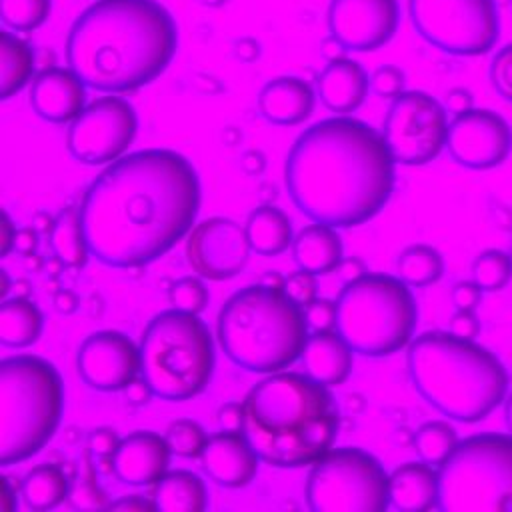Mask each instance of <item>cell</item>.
Returning a JSON list of instances; mask_svg holds the SVG:
<instances>
[{
	"label": "cell",
	"mask_w": 512,
	"mask_h": 512,
	"mask_svg": "<svg viewBox=\"0 0 512 512\" xmlns=\"http://www.w3.org/2000/svg\"><path fill=\"white\" fill-rule=\"evenodd\" d=\"M342 240L336 228L328 224H308L304 226L292 242V256L298 268L312 274H328L340 266L342 258Z\"/></svg>",
	"instance_id": "484cf974"
},
{
	"label": "cell",
	"mask_w": 512,
	"mask_h": 512,
	"mask_svg": "<svg viewBox=\"0 0 512 512\" xmlns=\"http://www.w3.org/2000/svg\"><path fill=\"white\" fill-rule=\"evenodd\" d=\"M446 150L468 170H492L504 164L512 150V128L494 110L470 108L448 124Z\"/></svg>",
	"instance_id": "9a60e30c"
},
{
	"label": "cell",
	"mask_w": 512,
	"mask_h": 512,
	"mask_svg": "<svg viewBox=\"0 0 512 512\" xmlns=\"http://www.w3.org/2000/svg\"><path fill=\"white\" fill-rule=\"evenodd\" d=\"M76 366L86 386L100 392L124 390L140 374V346L118 330H98L80 344Z\"/></svg>",
	"instance_id": "ac0fdd59"
},
{
	"label": "cell",
	"mask_w": 512,
	"mask_h": 512,
	"mask_svg": "<svg viewBox=\"0 0 512 512\" xmlns=\"http://www.w3.org/2000/svg\"><path fill=\"white\" fill-rule=\"evenodd\" d=\"M138 116L120 96H102L90 102L68 126L66 146L82 164H110L134 142Z\"/></svg>",
	"instance_id": "5bb4252c"
},
{
	"label": "cell",
	"mask_w": 512,
	"mask_h": 512,
	"mask_svg": "<svg viewBox=\"0 0 512 512\" xmlns=\"http://www.w3.org/2000/svg\"><path fill=\"white\" fill-rule=\"evenodd\" d=\"M28 102L46 122H72L86 108V84L72 68H46L32 80Z\"/></svg>",
	"instance_id": "44dd1931"
},
{
	"label": "cell",
	"mask_w": 512,
	"mask_h": 512,
	"mask_svg": "<svg viewBox=\"0 0 512 512\" xmlns=\"http://www.w3.org/2000/svg\"><path fill=\"white\" fill-rule=\"evenodd\" d=\"M396 272L408 286H432L444 276V258L430 244H410L398 254Z\"/></svg>",
	"instance_id": "d6a6232c"
},
{
	"label": "cell",
	"mask_w": 512,
	"mask_h": 512,
	"mask_svg": "<svg viewBox=\"0 0 512 512\" xmlns=\"http://www.w3.org/2000/svg\"><path fill=\"white\" fill-rule=\"evenodd\" d=\"M250 250L246 228L224 216L198 222L186 240L190 268L200 278L214 282L240 274L248 264Z\"/></svg>",
	"instance_id": "2e32d148"
},
{
	"label": "cell",
	"mask_w": 512,
	"mask_h": 512,
	"mask_svg": "<svg viewBox=\"0 0 512 512\" xmlns=\"http://www.w3.org/2000/svg\"><path fill=\"white\" fill-rule=\"evenodd\" d=\"M62 378L52 362L16 354L0 362V464L40 452L62 416Z\"/></svg>",
	"instance_id": "52a82bcc"
},
{
	"label": "cell",
	"mask_w": 512,
	"mask_h": 512,
	"mask_svg": "<svg viewBox=\"0 0 512 512\" xmlns=\"http://www.w3.org/2000/svg\"><path fill=\"white\" fill-rule=\"evenodd\" d=\"M242 410L244 436L258 458L276 468L314 464L332 448L340 428L328 386L300 372L260 380L244 396Z\"/></svg>",
	"instance_id": "277c9868"
},
{
	"label": "cell",
	"mask_w": 512,
	"mask_h": 512,
	"mask_svg": "<svg viewBox=\"0 0 512 512\" xmlns=\"http://www.w3.org/2000/svg\"><path fill=\"white\" fill-rule=\"evenodd\" d=\"M328 30L346 50L372 52L388 44L400 22L398 0H330Z\"/></svg>",
	"instance_id": "e0dca14e"
},
{
	"label": "cell",
	"mask_w": 512,
	"mask_h": 512,
	"mask_svg": "<svg viewBox=\"0 0 512 512\" xmlns=\"http://www.w3.org/2000/svg\"><path fill=\"white\" fill-rule=\"evenodd\" d=\"M258 454L244 432H224L208 436L200 454L204 474L224 488H244L258 472Z\"/></svg>",
	"instance_id": "ffe728a7"
},
{
	"label": "cell",
	"mask_w": 512,
	"mask_h": 512,
	"mask_svg": "<svg viewBox=\"0 0 512 512\" xmlns=\"http://www.w3.org/2000/svg\"><path fill=\"white\" fill-rule=\"evenodd\" d=\"M16 226L12 224V218L6 210H2V230H0V254L8 256L10 250H14V238H16Z\"/></svg>",
	"instance_id": "816d5d0a"
},
{
	"label": "cell",
	"mask_w": 512,
	"mask_h": 512,
	"mask_svg": "<svg viewBox=\"0 0 512 512\" xmlns=\"http://www.w3.org/2000/svg\"><path fill=\"white\" fill-rule=\"evenodd\" d=\"M408 376L414 390L442 416L474 424L508 396L510 376L500 358L476 340L450 330H428L408 344Z\"/></svg>",
	"instance_id": "5b68a950"
},
{
	"label": "cell",
	"mask_w": 512,
	"mask_h": 512,
	"mask_svg": "<svg viewBox=\"0 0 512 512\" xmlns=\"http://www.w3.org/2000/svg\"><path fill=\"white\" fill-rule=\"evenodd\" d=\"M68 478L62 468L54 464L34 466L22 480L20 494L32 510H52L60 506L68 496Z\"/></svg>",
	"instance_id": "1f68e13d"
},
{
	"label": "cell",
	"mask_w": 512,
	"mask_h": 512,
	"mask_svg": "<svg viewBox=\"0 0 512 512\" xmlns=\"http://www.w3.org/2000/svg\"><path fill=\"white\" fill-rule=\"evenodd\" d=\"M480 318L476 314V310H464V308H456V312L450 318V332L460 336V338H468V340H476L480 334Z\"/></svg>",
	"instance_id": "f6af8a7d"
},
{
	"label": "cell",
	"mask_w": 512,
	"mask_h": 512,
	"mask_svg": "<svg viewBox=\"0 0 512 512\" xmlns=\"http://www.w3.org/2000/svg\"><path fill=\"white\" fill-rule=\"evenodd\" d=\"M0 276H2V290H0V296H2V298H6V292L10 290V280H8L6 270H0Z\"/></svg>",
	"instance_id": "91938a15"
},
{
	"label": "cell",
	"mask_w": 512,
	"mask_h": 512,
	"mask_svg": "<svg viewBox=\"0 0 512 512\" xmlns=\"http://www.w3.org/2000/svg\"><path fill=\"white\" fill-rule=\"evenodd\" d=\"M172 450L164 436L152 430H134L124 436L112 456L114 476L130 486H154L170 464Z\"/></svg>",
	"instance_id": "d6986e66"
},
{
	"label": "cell",
	"mask_w": 512,
	"mask_h": 512,
	"mask_svg": "<svg viewBox=\"0 0 512 512\" xmlns=\"http://www.w3.org/2000/svg\"><path fill=\"white\" fill-rule=\"evenodd\" d=\"M38 246V230L32 226V228H20L16 232V238H14V250L22 256H28L36 250Z\"/></svg>",
	"instance_id": "f907efd6"
},
{
	"label": "cell",
	"mask_w": 512,
	"mask_h": 512,
	"mask_svg": "<svg viewBox=\"0 0 512 512\" xmlns=\"http://www.w3.org/2000/svg\"><path fill=\"white\" fill-rule=\"evenodd\" d=\"M508 254H510V260H512V242H510V250H508Z\"/></svg>",
	"instance_id": "6125c7cd"
},
{
	"label": "cell",
	"mask_w": 512,
	"mask_h": 512,
	"mask_svg": "<svg viewBox=\"0 0 512 512\" xmlns=\"http://www.w3.org/2000/svg\"><path fill=\"white\" fill-rule=\"evenodd\" d=\"M482 296H484V290L472 278L456 282L450 290L452 304L456 308H464V310H476L482 302Z\"/></svg>",
	"instance_id": "ee69618b"
},
{
	"label": "cell",
	"mask_w": 512,
	"mask_h": 512,
	"mask_svg": "<svg viewBox=\"0 0 512 512\" xmlns=\"http://www.w3.org/2000/svg\"><path fill=\"white\" fill-rule=\"evenodd\" d=\"M370 90V78L360 62L352 58L330 60L316 80L320 102L334 114L346 116L358 110Z\"/></svg>",
	"instance_id": "603a6c76"
},
{
	"label": "cell",
	"mask_w": 512,
	"mask_h": 512,
	"mask_svg": "<svg viewBox=\"0 0 512 512\" xmlns=\"http://www.w3.org/2000/svg\"><path fill=\"white\" fill-rule=\"evenodd\" d=\"M456 428L446 420H428L414 434V450L426 464L440 466L458 446Z\"/></svg>",
	"instance_id": "836d02e7"
},
{
	"label": "cell",
	"mask_w": 512,
	"mask_h": 512,
	"mask_svg": "<svg viewBox=\"0 0 512 512\" xmlns=\"http://www.w3.org/2000/svg\"><path fill=\"white\" fill-rule=\"evenodd\" d=\"M388 478L378 458L360 448L328 450L308 472L306 502L312 512H384Z\"/></svg>",
	"instance_id": "8fae6325"
},
{
	"label": "cell",
	"mask_w": 512,
	"mask_h": 512,
	"mask_svg": "<svg viewBox=\"0 0 512 512\" xmlns=\"http://www.w3.org/2000/svg\"><path fill=\"white\" fill-rule=\"evenodd\" d=\"M336 270H340V276H342L346 282H352V280H356V278H360V276L366 274V272H364V264H362L358 258H346V260H342Z\"/></svg>",
	"instance_id": "11a10c76"
},
{
	"label": "cell",
	"mask_w": 512,
	"mask_h": 512,
	"mask_svg": "<svg viewBox=\"0 0 512 512\" xmlns=\"http://www.w3.org/2000/svg\"><path fill=\"white\" fill-rule=\"evenodd\" d=\"M260 116L276 126H298L310 118L316 94L298 76H278L266 82L258 94Z\"/></svg>",
	"instance_id": "7402d4cb"
},
{
	"label": "cell",
	"mask_w": 512,
	"mask_h": 512,
	"mask_svg": "<svg viewBox=\"0 0 512 512\" xmlns=\"http://www.w3.org/2000/svg\"><path fill=\"white\" fill-rule=\"evenodd\" d=\"M416 32L452 56H482L500 36L494 0H408Z\"/></svg>",
	"instance_id": "7c38bea8"
},
{
	"label": "cell",
	"mask_w": 512,
	"mask_h": 512,
	"mask_svg": "<svg viewBox=\"0 0 512 512\" xmlns=\"http://www.w3.org/2000/svg\"><path fill=\"white\" fill-rule=\"evenodd\" d=\"M178 48V26L158 0H96L72 22L68 66L92 90L122 94L156 80Z\"/></svg>",
	"instance_id": "3957f363"
},
{
	"label": "cell",
	"mask_w": 512,
	"mask_h": 512,
	"mask_svg": "<svg viewBox=\"0 0 512 512\" xmlns=\"http://www.w3.org/2000/svg\"><path fill=\"white\" fill-rule=\"evenodd\" d=\"M336 314H338L336 302L328 298H314L310 304L304 306L308 328H312L314 332L336 328Z\"/></svg>",
	"instance_id": "b9f144b4"
},
{
	"label": "cell",
	"mask_w": 512,
	"mask_h": 512,
	"mask_svg": "<svg viewBox=\"0 0 512 512\" xmlns=\"http://www.w3.org/2000/svg\"><path fill=\"white\" fill-rule=\"evenodd\" d=\"M322 52H324V56H326L328 62H330V60L342 58L344 52H346V48H344L334 36H330V38H326V40L322 42Z\"/></svg>",
	"instance_id": "9f6ffc18"
},
{
	"label": "cell",
	"mask_w": 512,
	"mask_h": 512,
	"mask_svg": "<svg viewBox=\"0 0 512 512\" xmlns=\"http://www.w3.org/2000/svg\"><path fill=\"white\" fill-rule=\"evenodd\" d=\"M336 308V332L362 356H390L412 342L418 308L408 284L396 276L364 274L346 282Z\"/></svg>",
	"instance_id": "9c48e42d"
},
{
	"label": "cell",
	"mask_w": 512,
	"mask_h": 512,
	"mask_svg": "<svg viewBox=\"0 0 512 512\" xmlns=\"http://www.w3.org/2000/svg\"><path fill=\"white\" fill-rule=\"evenodd\" d=\"M390 504L400 512L438 508V470L426 462H404L388 478Z\"/></svg>",
	"instance_id": "d4e9b609"
},
{
	"label": "cell",
	"mask_w": 512,
	"mask_h": 512,
	"mask_svg": "<svg viewBox=\"0 0 512 512\" xmlns=\"http://www.w3.org/2000/svg\"><path fill=\"white\" fill-rule=\"evenodd\" d=\"M40 308L26 296L4 298L0 304V342L8 348H26L42 334Z\"/></svg>",
	"instance_id": "f1b7e54d"
},
{
	"label": "cell",
	"mask_w": 512,
	"mask_h": 512,
	"mask_svg": "<svg viewBox=\"0 0 512 512\" xmlns=\"http://www.w3.org/2000/svg\"><path fill=\"white\" fill-rule=\"evenodd\" d=\"M168 298L172 308L190 314H200L208 304V290L200 278L184 276L170 286Z\"/></svg>",
	"instance_id": "74e56055"
},
{
	"label": "cell",
	"mask_w": 512,
	"mask_h": 512,
	"mask_svg": "<svg viewBox=\"0 0 512 512\" xmlns=\"http://www.w3.org/2000/svg\"><path fill=\"white\" fill-rule=\"evenodd\" d=\"M164 438L172 450V454L182 456V458H200L208 436L204 428L190 420V418H178L168 424Z\"/></svg>",
	"instance_id": "8d00e7d4"
},
{
	"label": "cell",
	"mask_w": 512,
	"mask_h": 512,
	"mask_svg": "<svg viewBox=\"0 0 512 512\" xmlns=\"http://www.w3.org/2000/svg\"><path fill=\"white\" fill-rule=\"evenodd\" d=\"M124 398L132 404V406H144L150 402V398L154 396V390L150 388V384L144 378H134L124 390Z\"/></svg>",
	"instance_id": "c3c4849f"
},
{
	"label": "cell",
	"mask_w": 512,
	"mask_h": 512,
	"mask_svg": "<svg viewBox=\"0 0 512 512\" xmlns=\"http://www.w3.org/2000/svg\"><path fill=\"white\" fill-rule=\"evenodd\" d=\"M244 228L252 252L260 256H278L294 242L290 218L272 204L256 206L248 214Z\"/></svg>",
	"instance_id": "4316f807"
},
{
	"label": "cell",
	"mask_w": 512,
	"mask_h": 512,
	"mask_svg": "<svg viewBox=\"0 0 512 512\" xmlns=\"http://www.w3.org/2000/svg\"><path fill=\"white\" fill-rule=\"evenodd\" d=\"M490 216L498 230H504V232L512 230V208L508 204L494 200V206L490 208Z\"/></svg>",
	"instance_id": "f5cc1de1"
},
{
	"label": "cell",
	"mask_w": 512,
	"mask_h": 512,
	"mask_svg": "<svg viewBox=\"0 0 512 512\" xmlns=\"http://www.w3.org/2000/svg\"><path fill=\"white\" fill-rule=\"evenodd\" d=\"M394 164L378 130L338 114L312 124L296 138L286 156L284 182L306 218L350 228L374 218L390 200Z\"/></svg>",
	"instance_id": "7a4b0ae2"
},
{
	"label": "cell",
	"mask_w": 512,
	"mask_h": 512,
	"mask_svg": "<svg viewBox=\"0 0 512 512\" xmlns=\"http://www.w3.org/2000/svg\"><path fill=\"white\" fill-rule=\"evenodd\" d=\"M214 372V344L198 314L176 308L156 314L140 336V376L154 396L182 402L198 396Z\"/></svg>",
	"instance_id": "ba28073f"
},
{
	"label": "cell",
	"mask_w": 512,
	"mask_h": 512,
	"mask_svg": "<svg viewBox=\"0 0 512 512\" xmlns=\"http://www.w3.org/2000/svg\"><path fill=\"white\" fill-rule=\"evenodd\" d=\"M314 276L316 274L298 268L296 272H290L284 278V292L288 294L290 300H294L302 308L316 298V278Z\"/></svg>",
	"instance_id": "60d3db41"
},
{
	"label": "cell",
	"mask_w": 512,
	"mask_h": 512,
	"mask_svg": "<svg viewBox=\"0 0 512 512\" xmlns=\"http://www.w3.org/2000/svg\"><path fill=\"white\" fill-rule=\"evenodd\" d=\"M438 510L512 512V434L480 432L438 466Z\"/></svg>",
	"instance_id": "30bf717a"
},
{
	"label": "cell",
	"mask_w": 512,
	"mask_h": 512,
	"mask_svg": "<svg viewBox=\"0 0 512 512\" xmlns=\"http://www.w3.org/2000/svg\"><path fill=\"white\" fill-rule=\"evenodd\" d=\"M202 6H206V8H220V6H224V4H228V0H198Z\"/></svg>",
	"instance_id": "94428289"
},
{
	"label": "cell",
	"mask_w": 512,
	"mask_h": 512,
	"mask_svg": "<svg viewBox=\"0 0 512 512\" xmlns=\"http://www.w3.org/2000/svg\"><path fill=\"white\" fill-rule=\"evenodd\" d=\"M352 348L332 330H320L308 336L302 350L304 372L324 386H340L352 370Z\"/></svg>",
	"instance_id": "cb8c5ba5"
},
{
	"label": "cell",
	"mask_w": 512,
	"mask_h": 512,
	"mask_svg": "<svg viewBox=\"0 0 512 512\" xmlns=\"http://www.w3.org/2000/svg\"><path fill=\"white\" fill-rule=\"evenodd\" d=\"M218 428L224 432H242L244 426V410L238 402H226L216 412Z\"/></svg>",
	"instance_id": "bcb514c9"
},
{
	"label": "cell",
	"mask_w": 512,
	"mask_h": 512,
	"mask_svg": "<svg viewBox=\"0 0 512 512\" xmlns=\"http://www.w3.org/2000/svg\"><path fill=\"white\" fill-rule=\"evenodd\" d=\"M52 10V0H0V16L6 28L14 32H32L40 28Z\"/></svg>",
	"instance_id": "d590c367"
},
{
	"label": "cell",
	"mask_w": 512,
	"mask_h": 512,
	"mask_svg": "<svg viewBox=\"0 0 512 512\" xmlns=\"http://www.w3.org/2000/svg\"><path fill=\"white\" fill-rule=\"evenodd\" d=\"M262 282H264V284H268V286L284 288V278H282L280 274H276V272H268V274L262 278Z\"/></svg>",
	"instance_id": "680465c9"
},
{
	"label": "cell",
	"mask_w": 512,
	"mask_h": 512,
	"mask_svg": "<svg viewBox=\"0 0 512 512\" xmlns=\"http://www.w3.org/2000/svg\"><path fill=\"white\" fill-rule=\"evenodd\" d=\"M488 78L494 92L512 102V42L502 46L490 60Z\"/></svg>",
	"instance_id": "f35d334b"
},
{
	"label": "cell",
	"mask_w": 512,
	"mask_h": 512,
	"mask_svg": "<svg viewBox=\"0 0 512 512\" xmlns=\"http://www.w3.org/2000/svg\"><path fill=\"white\" fill-rule=\"evenodd\" d=\"M118 444H120V438H118V434H116L114 428L100 426V428H94V430L88 434V450L92 452L94 458L112 460V456H114Z\"/></svg>",
	"instance_id": "7bdbcfd3"
},
{
	"label": "cell",
	"mask_w": 512,
	"mask_h": 512,
	"mask_svg": "<svg viewBox=\"0 0 512 512\" xmlns=\"http://www.w3.org/2000/svg\"><path fill=\"white\" fill-rule=\"evenodd\" d=\"M156 510L162 512H202L206 508V486L190 470L166 472L150 494Z\"/></svg>",
	"instance_id": "83f0119b"
},
{
	"label": "cell",
	"mask_w": 512,
	"mask_h": 512,
	"mask_svg": "<svg viewBox=\"0 0 512 512\" xmlns=\"http://www.w3.org/2000/svg\"><path fill=\"white\" fill-rule=\"evenodd\" d=\"M444 104L422 90H404L392 100L382 136L394 158L404 166L432 162L444 148L448 116Z\"/></svg>",
	"instance_id": "4fadbf2b"
},
{
	"label": "cell",
	"mask_w": 512,
	"mask_h": 512,
	"mask_svg": "<svg viewBox=\"0 0 512 512\" xmlns=\"http://www.w3.org/2000/svg\"><path fill=\"white\" fill-rule=\"evenodd\" d=\"M110 508L112 510H128V512H148V510H156L152 498L146 500L144 496L140 494H128V496H122L114 502H110Z\"/></svg>",
	"instance_id": "681fc988"
},
{
	"label": "cell",
	"mask_w": 512,
	"mask_h": 512,
	"mask_svg": "<svg viewBox=\"0 0 512 512\" xmlns=\"http://www.w3.org/2000/svg\"><path fill=\"white\" fill-rule=\"evenodd\" d=\"M444 108L450 114H462L470 108H474V94L464 86H454L444 96Z\"/></svg>",
	"instance_id": "7dc6e473"
},
{
	"label": "cell",
	"mask_w": 512,
	"mask_h": 512,
	"mask_svg": "<svg viewBox=\"0 0 512 512\" xmlns=\"http://www.w3.org/2000/svg\"><path fill=\"white\" fill-rule=\"evenodd\" d=\"M216 336L224 354L248 372L272 374L294 364L308 340L300 304L264 282L234 292L218 312Z\"/></svg>",
	"instance_id": "8992f818"
},
{
	"label": "cell",
	"mask_w": 512,
	"mask_h": 512,
	"mask_svg": "<svg viewBox=\"0 0 512 512\" xmlns=\"http://www.w3.org/2000/svg\"><path fill=\"white\" fill-rule=\"evenodd\" d=\"M34 52L30 44L12 32L0 36V98L18 94L32 78Z\"/></svg>",
	"instance_id": "4dcf8cb0"
},
{
	"label": "cell",
	"mask_w": 512,
	"mask_h": 512,
	"mask_svg": "<svg viewBox=\"0 0 512 512\" xmlns=\"http://www.w3.org/2000/svg\"><path fill=\"white\" fill-rule=\"evenodd\" d=\"M200 208L194 166L166 148L110 162L88 186L80 216L90 256L112 268L146 266L192 230Z\"/></svg>",
	"instance_id": "6da1fadb"
},
{
	"label": "cell",
	"mask_w": 512,
	"mask_h": 512,
	"mask_svg": "<svg viewBox=\"0 0 512 512\" xmlns=\"http://www.w3.org/2000/svg\"><path fill=\"white\" fill-rule=\"evenodd\" d=\"M470 278L484 292H500L512 280L510 254L500 248H486L476 254L470 266Z\"/></svg>",
	"instance_id": "e575fe53"
},
{
	"label": "cell",
	"mask_w": 512,
	"mask_h": 512,
	"mask_svg": "<svg viewBox=\"0 0 512 512\" xmlns=\"http://www.w3.org/2000/svg\"><path fill=\"white\" fill-rule=\"evenodd\" d=\"M50 248L60 264L66 268H84L90 256L82 216L74 206H66L54 218V226L50 230Z\"/></svg>",
	"instance_id": "f546056e"
},
{
	"label": "cell",
	"mask_w": 512,
	"mask_h": 512,
	"mask_svg": "<svg viewBox=\"0 0 512 512\" xmlns=\"http://www.w3.org/2000/svg\"><path fill=\"white\" fill-rule=\"evenodd\" d=\"M370 90L380 98L394 100L406 90V74L394 64L378 66L370 76Z\"/></svg>",
	"instance_id": "ab89813d"
},
{
	"label": "cell",
	"mask_w": 512,
	"mask_h": 512,
	"mask_svg": "<svg viewBox=\"0 0 512 512\" xmlns=\"http://www.w3.org/2000/svg\"><path fill=\"white\" fill-rule=\"evenodd\" d=\"M504 424H506V430L512 434V392L504 400Z\"/></svg>",
	"instance_id": "6f0895ef"
},
{
	"label": "cell",
	"mask_w": 512,
	"mask_h": 512,
	"mask_svg": "<svg viewBox=\"0 0 512 512\" xmlns=\"http://www.w3.org/2000/svg\"><path fill=\"white\" fill-rule=\"evenodd\" d=\"M78 296L72 292V290H58L56 296H54V308L60 312V314H72L78 310Z\"/></svg>",
	"instance_id": "db71d44e"
}]
</instances>
